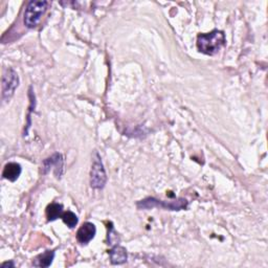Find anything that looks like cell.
<instances>
[{"label": "cell", "mask_w": 268, "mask_h": 268, "mask_svg": "<svg viewBox=\"0 0 268 268\" xmlns=\"http://www.w3.org/2000/svg\"><path fill=\"white\" fill-rule=\"evenodd\" d=\"M48 6L49 2L45 1V0H33V1H30L24 12V24L30 29L36 27L39 24L46 10H48Z\"/></svg>", "instance_id": "3"}, {"label": "cell", "mask_w": 268, "mask_h": 268, "mask_svg": "<svg viewBox=\"0 0 268 268\" xmlns=\"http://www.w3.org/2000/svg\"><path fill=\"white\" fill-rule=\"evenodd\" d=\"M226 42L225 35L222 31L215 30L209 34L199 35L197 38V49L200 53L214 56L221 49L223 48Z\"/></svg>", "instance_id": "1"}, {"label": "cell", "mask_w": 268, "mask_h": 268, "mask_svg": "<svg viewBox=\"0 0 268 268\" xmlns=\"http://www.w3.org/2000/svg\"><path fill=\"white\" fill-rule=\"evenodd\" d=\"M54 167H56V174L57 175L62 174L63 159H62V155L59 153L54 154L53 156L49 157L48 160H45L43 161V173L46 174L51 169H54Z\"/></svg>", "instance_id": "7"}, {"label": "cell", "mask_w": 268, "mask_h": 268, "mask_svg": "<svg viewBox=\"0 0 268 268\" xmlns=\"http://www.w3.org/2000/svg\"><path fill=\"white\" fill-rule=\"evenodd\" d=\"M19 86V77L13 68L5 70L2 77V99L3 101L10 100L15 90Z\"/></svg>", "instance_id": "5"}, {"label": "cell", "mask_w": 268, "mask_h": 268, "mask_svg": "<svg viewBox=\"0 0 268 268\" xmlns=\"http://www.w3.org/2000/svg\"><path fill=\"white\" fill-rule=\"evenodd\" d=\"M107 181V175L104 169L101 157L96 153V160L94 161L90 172V184L94 189H103Z\"/></svg>", "instance_id": "4"}, {"label": "cell", "mask_w": 268, "mask_h": 268, "mask_svg": "<svg viewBox=\"0 0 268 268\" xmlns=\"http://www.w3.org/2000/svg\"><path fill=\"white\" fill-rule=\"evenodd\" d=\"M6 266H12V267H14V263L13 262H5V263L2 264V268H5Z\"/></svg>", "instance_id": "13"}, {"label": "cell", "mask_w": 268, "mask_h": 268, "mask_svg": "<svg viewBox=\"0 0 268 268\" xmlns=\"http://www.w3.org/2000/svg\"><path fill=\"white\" fill-rule=\"evenodd\" d=\"M63 215V206L60 203H51V205L46 208V217L49 221H54L58 218H61Z\"/></svg>", "instance_id": "11"}, {"label": "cell", "mask_w": 268, "mask_h": 268, "mask_svg": "<svg viewBox=\"0 0 268 268\" xmlns=\"http://www.w3.org/2000/svg\"><path fill=\"white\" fill-rule=\"evenodd\" d=\"M110 255V259H111V263L115 264V265H119L123 264L127 261V251L126 248H124L123 246L116 245L114 246L111 251L109 252Z\"/></svg>", "instance_id": "9"}, {"label": "cell", "mask_w": 268, "mask_h": 268, "mask_svg": "<svg viewBox=\"0 0 268 268\" xmlns=\"http://www.w3.org/2000/svg\"><path fill=\"white\" fill-rule=\"evenodd\" d=\"M54 258V252L46 251L34 259L33 265L36 267H49L53 263Z\"/></svg>", "instance_id": "10"}, {"label": "cell", "mask_w": 268, "mask_h": 268, "mask_svg": "<svg viewBox=\"0 0 268 268\" xmlns=\"http://www.w3.org/2000/svg\"><path fill=\"white\" fill-rule=\"evenodd\" d=\"M137 209L140 210H150L153 208H160L169 211H180L186 210L188 208V201L183 198H178L171 201L159 200L154 197L146 198L137 202Z\"/></svg>", "instance_id": "2"}, {"label": "cell", "mask_w": 268, "mask_h": 268, "mask_svg": "<svg viewBox=\"0 0 268 268\" xmlns=\"http://www.w3.org/2000/svg\"><path fill=\"white\" fill-rule=\"evenodd\" d=\"M97 234L96 225L91 222H85L83 224L77 233V240L81 244H87Z\"/></svg>", "instance_id": "6"}, {"label": "cell", "mask_w": 268, "mask_h": 268, "mask_svg": "<svg viewBox=\"0 0 268 268\" xmlns=\"http://www.w3.org/2000/svg\"><path fill=\"white\" fill-rule=\"evenodd\" d=\"M21 171H22V169H21V165L19 163L8 162L5 164V167L3 169L2 176H3V178L14 182L18 178H19Z\"/></svg>", "instance_id": "8"}, {"label": "cell", "mask_w": 268, "mask_h": 268, "mask_svg": "<svg viewBox=\"0 0 268 268\" xmlns=\"http://www.w3.org/2000/svg\"><path fill=\"white\" fill-rule=\"evenodd\" d=\"M62 220L63 222L65 223L68 227L70 228H73L77 224H78V217L77 215L75 214V213H72L71 211H67V212H64L63 215H62Z\"/></svg>", "instance_id": "12"}]
</instances>
